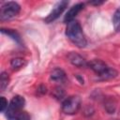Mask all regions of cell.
<instances>
[{
    "label": "cell",
    "instance_id": "obj_17",
    "mask_svg": "<svg viewBox=\"0 0 120 120\" xmlns=\"http://www.w3.org/2000/svg\"><path fill=\"white\" fill-rule=\"evenodd\" d=\"M53 96L57 98V99H62L65 96V92L61 87H56L53 90Z\"/></svg>",
    "mask_w": 120,
    "mask_h": 120
},
{
    "label": "cell",
    "instance_id": "obj_16",
    "mask_svg": "<svg viewBox=\"0 0 120 120\" xmlns=\"http://www.w3.org/2000/svg\"><path fill=\"white\" fill-rule=\"evenodd\" d=\"M112 24L116 31H120V8H118L112 16Z\"/></svg>",
    "mask_w": 120,
    "mask_h": 120
},
{
    "label": "cell",
    "instance_id": "obj_2",
    "mask_svg": "<svg viewBox=\"0 0 120 120\" xmlns=\"http://www.w3.org/2000/svg\"><path fill=\"white\" fill-rule=\"evenodd\" d=\"M21 10V7L18 3L10 1L5 3L1 7L0 10V20L1 21H8L16 17Z\"/></svg>",
    "mask_w": 120,
    "mask_h": 120
},
{
    "label": "cell",
    "instance_id": "obj_7",
    "mask_svg": "<svg viewBox=\"0 0 120 120\" xmlns=\"http://www.w3.org/2000/svg\"><path fill=\"white\" fill-rule=\"evenodd\" d=\"M24 104H25V100L22 96H15L10 100V102L8 104V107L7 109V112L20 111L23 108Z\"/></svg>",
    "mask_w": 120,
    "mask_h": 120
},
{
    "label": "cell",
    "instance_id": "obj_11",
    "mask_svg": "<svg viewBox=\"0 0 120 120\" xmlns=\"http://www.w3.org/2000/svg\"><path fill=\"white\" fill-rule=\"evenodd\" d=\"M104 108L108 113H113L116 109V101L113 98L109 97L104 100Z\"/></svg>",
    "mask_w": 120,
    "mask_h": 120
},
{
    "label": "cell",
    "instance_id": "obj_1",
    "mask_svg": "<svg viewBox=\"0 0 120 120\" xmlns=\"http://www.w3.org/2000/svg\"><path fill=\"white\" fill-rule=\"evenodd\" d=\"M66 35L70 39V41L79 48H84L87 44L86 38L81 27V24L79 23V22L75 20L68 23L66 28Z\"/></svg>",
    "mask_w": 120,
    "mask_h": 120
},
{
    "label": "cell",
    "instance_id": "obj_8",
    "mask_svg": "<svg viewBox=\"0 0 120 120\" xmlns=\"http://www.w3.org/2000/svg\"><path fill=\"white\" fill-rule=\"evenodd\" d=\"M83 7H84V5H83L82 3H78V4L74 5L73 7H71L70 9H69V10L67 12V14L65 15L64 22H67V23H68L69 22L73 21L74 18L77 16V14L83 8Z\"/></svg>",
    "mask_w": 120,
    "mask_h": 120
},
{
    "label": "cell",
    "instance_id": "obj_6",
    "mask_svg": "<svg viewBox=\"0 0 120 120\" xmlns=\"http://www.w3.org/2000/svg\"><path fill=\"white\" fill-rule=\"evenodd\" d=\"M87 67H89V68H90L96 74H98V76H99L100 74H102V73L109 68L103 61H101V60H99V59H94V60L88 62Z\"/></svg>",
    "mask_w": 120,
    "mask_h": 120
},
{
    "label": "cell",
    "instance_id": "obj_15",
    "mask_svg": "<svg viewBox=\"0 0 120 120\" xmlns=\"http://www.w3.org/2000/svg\"><path fill=\"white\" fill-rule=\"evenodd\" d=\"M24 65H25V60L22 58L17 57V58H13L10 61V66L13 69H19V68H22Z\"/></svg>",
    "mask_w": 120,
    "mask_h": 120
},
{
    "label": "cell",
    "instance_id": "obj_4",
    "mask_svg": "<svg viewBox=\"0 0 120 120\" xmlns=\"http://www.w3.org/2000/svg\"><path fill=\"white\" fill-rule=\"evenodd\" d=\"M68 5V1H66V0L57 2V3L53 6V8H52V11L49 13V15L45 18V20H44L45 22L50 23V22H53L54 20H56V19L63 13V11L65 10V8H67Z\"/></svg>",
    "mask_w": 120,
    "mask_h": 120
},
{
    "label": "cell",
    "instance_id": "obj_19",
    "mask_svg": "<svg viewBox=\"0 0 120 120\" xmlns=\"http://www.w3.org/2000/svg\"><path fill=\"white\" fill-rule=\"evenodd\" d=\"M46 91H47V89H46L45 86H43V85H40V86H39V88H38V92H41L42 94H45Z\"/></svg>",
    "mask_w": 120,
    "mask_h": 120
},
{
    "label": "cell",
    "instance_id": "obj_21",
    "mask_svg": "<svg viewBox=\"0 0 120 120\" xmlns=\"http://www.w3.org/2000/svg\"><path fill=\"white\" fill-rule=\"evenodd\" d=\"M112 120H117V119H112Z\"/></svg>",
    "mask_w": 120,
    "mask_h": 120
},
{
    "label": "cell",
    "instance_id": "obj_18",
    "mask_svg": "<svg viewBox=\"0 0 120 120\" xmlns=\"http://www.w3.org/2000/svg\"><path fill=\"white\" fill-rule=\"evenodd\" d=\"M8 100H7L4 97H2V98H1V106H0V110H1V112H5L6 109H8Z\"/></svg>",
    "mask_w": 120,
    "mask_h": 120
},
{
    "label": "cell",
    "instance_id": "obj_10",
    "mask_svg": "<svg viewBox=\"0 0 120 120\" xmlns=\"http://www.w3.org/2000/svg\"><path fill=\"white\" fill-rule=\"evenodd\" d=\"M50 78L53 82H63L66 79V73L62 68H56L51 72Z\"/></svg>",
    "mask_w": 120,
    "mask_h": 120
},
{
    "label": "cell",
    "instance_id": "obj_3",
    "mask_svg": "<svg viewBox=\"0 0 120 120\" xmlns=\"http://www.w3.org/2000/svg\"><path fill=\"white\" fill-rule=\"evenodd\" d=\"M81 98L78 96H70L62 103V111L67 114H74L81 108Z\"/></svg>",
    "mask_w": 120,
    "mask_h": 120
},
{
    "label": "cell",
    "instance_id": "obj_12",
    "mask_svg": "<svg viewBox=\"0 0 120 120\" xmlns=\"http://www.w3.org/2000/svg\"><path fill=\"white\" fill-rule=\"evenodd\" d=\"M118 72L114 69V68H108L102 74L99 75L100 79L102 80H110V79H113L117 76Z\"/></svg>",
    "mask_w": 120,
    "mask_h": 120
},
{
    "label": "cell",
    "instance_id": "obj_20",
    "mask_svg": "<svg viewBox=\"0 0 120 120\" xmlns=\"http://www.w3.org/2000/svg\"><path fill=\"white\" fill-rule=\"evenodd\" d=\"M89 3L92 4V5H101L103 3V1H91Z\"/></svg>",
    "mask_w": 120,
    "mask_h": 120
},
{
    "label": "cell",
    "instance_id": "obj_5",
    "mask_svg": "<svg viewBox=\"0 0 120 120\" xmlns=\"http://www.w3.org/2000/svg\"><path fill=\"white\" fill-rule=\"evenodd\" d=\"M68 59L73 66H75L77 68H85V67H87V64H88L86 62V60L82 55H80L79 53L74 52H70L68 54Z\"/></svg>",
    "mask_w": 120,
    "mask_h": 120
},
{
    "label": "cell",
    "instance_id": "obj_14",
    "mask_svg": "<svg viewBox=\"0 0 120 120\" xmlns=\"http://www.w3.org/2000/svg\"><path fill=\"white\" fill-rule=\"evenodd\" d=\"M8 82H9L8 74L6 71H3L0 75V89H1V91H4L6 89Z\"/></svg>",
    "mask_w": 120,
    "mask_h": 120
},
{
    "label": "cell",
    "instance_id": "obj_9",
    "mask_svg": "<svg viewBox=\"0 0 120 120\" xmlns=\"http://www.w3.org/2000/svg\"><path fill=\"white\" fill-rule=\"evenodd\" d=\"M7 117L8 120H30L29 114L24 111L7 112Z\"/></svg>",
    "mask_w": 120,
    "mask_h": 120
},
{
    "label": "cell",
    "instance_id": "obj_13",
    "mask_svg": "<svg viewBox=\"0 0 120 120\" xmlns=\"http://www.w3.org/2000/svg\"><path fill=\"white\" fill-rule=\"evenodd\" d=\"M1 32L8 37H10L12 39H14L16 42L18 43H22V40H21V37L20 35L15 31V30H12V29H5V28H2L1 29Z\"/></svg>",
    "mask_w": 120,
    "mask_h": 120
}]
</instances>
